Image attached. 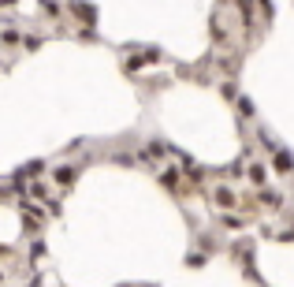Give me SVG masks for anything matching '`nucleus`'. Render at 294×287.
I'll return each instance as SVG.
<instances>
[{"label":"nucleus","mask_w":294,"mask_h":287,"mask_svg":"<svg viewBox=\"0 0 294 287\" xmlns=\"http://www.w3.org/2000/svg\"><path fill=\"white\" fill-rule=\"evenodd\" d=\"M250 179H253V183H261V179H264V168H261V164H257V168H250Z\"/></svg>","instance_id":"nucleus-3"},{"label":"nucleus","mask_w":294,"mask_h":287,"mask_svg":"<svg viewBox=\"0 0 294 287\" xmlns=\"http://www.w3.org/2000/svg\"><path fill=\"white\" fill-rule=\"evenodd\" d=\"M276 164H279V168H283V172H287V168H294V161H291V157H287V153H279V157H276Z\"/></svg>","instance_id":"nucleus-2"},{"label":"nucleus","mask_w":294,"mask_h":287,"mask_svg":"<svg viewBox=\"0 0 294 287\" xmlns=\"http://www.w3.org/2000/svg\"><path fill=\"white\" fill-rule=\"evenodd\" d=\"M52 183H56V186H71V183H75V168H64V164H60V168L52 172Z\"/></svg>","instance_id":"nucleus-1"}]
</instances>
